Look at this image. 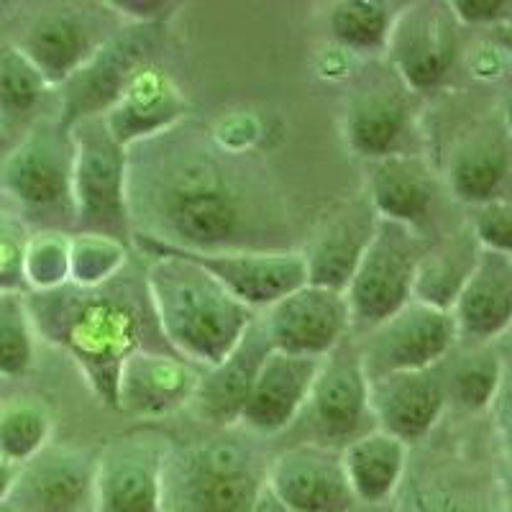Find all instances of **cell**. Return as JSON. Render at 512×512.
<instances>
[{"mask_svg": "<svg viewBox=\"0 0 512 512\" xmlns=\"http://www.w3.org/2000/svg\"><path fill=\"white\" fill-rule=\"evenodd\" d=\"M241 152L195 136L185 121L128 149L131 236L187 251L282 249L280 213Z\"/></svg>", "mask_w": 512, "mask_h": 512, "instance_id": "obj_1", "label": "cell"}, {"mask_svg": "<svg viewBox=\"0 0 512 512\" xmlns=\"http://www.w3.org/2000/svg\"><path fill=\"white\" fill-rule=\"evenodd\" d=\"M116 280L100 287L67 282L59 290L26 292L36 338L72 356L90 392L113 410L121 364L134 351L146 349L139 300Z\"/></svg>", "mask_w": 512, "mask_h": 512, "instance_id": "obj_2", "label": "cell"}, {"mask_svg": "<svg viewBox=\"0 0 512 512\" xmlns=\"http://www.w3.org/2000/svg\"><path fill=\"white\" fill-rule=\"evenodd\" d=\"M131 241L149 256L144 287L164 341L198 369L221 364L259 313L198 264L139 239Z\"/></svg>", "mask_w": 512, "mask_h": 512, "instance_id": "obj_3", "label": "cell"}, {"mask_svg": "<svg viewBox=\"0 0 512 512\" xmlns=\"http://www.w3.org/2000/svg\"><path fill=\"white\" fill-rule=\"evenodd\" d=\"M267 482L254 448L226 436L169 441L162 464V512H251Z\"/></svg>", "mask_w": 512, "mask_h": 512, "instance_id": "obj_4", "label": "cell"}, {"mask_svg": "<svg viewBox=\"0 0 512 512\" xmlns=\"http://www.w3.org/2000/svg\"><path fill=\"white\" fill-rule=\"evenodd\" d=\"M72 159L70 131L59 123L36 126L18 141L0 162V195L13 203V216L52 231L75 226Z\"/></svg>", "mask_w": 512, "mask_h": 512, "instance_id": "obj_5", "label": "cell"}, {"mask_svg": "<svg viewBox=\"0 0 512 512\" xmlns=\"http://www.w3.org/2000/svg\"><path fill=\"white\" fill-rule=\"evenodd\" d=\"M75 233H100L131 241L128 216V149L108 134L103 118H85L70 128Z\"/></svg>", "mask_w": 512, "mask_h": 512, "instance_id": "obj_6", "label": "cell"}, {"mask_svg": "<svg viewBox=\"0 0 512 512\" xmlns=\"http://www.w3.org/2000/svg\"><path fill=\"white\" fill-rule=\"evenodd\" d=\"M420 256L423 244L415 228L379 218L372 241L344 290L351 331H372L413 300L415 267Z\"/></svg>", "mask_w": 512, "mask_h": 512, "instance_id": "obj_7", "label": "cell"}, {"mask_svg": "<svg viewBox=\"0 0 512 512\" xmlns=\"http://www.w3.org/2000/svg\"><path fill=\"white\" fill-rule=\"evenodd\" d=\"M354 341L369 382L387 374L433 369L459 346L451 313L418 300L405 303L397 313Z\"/></svg>", "mask_w": 512, "mask_h": 512, "instance_id": "obj_8", "label": "cell"}, {"mask_svg": "<svg viewBox=\"0 0 512 512\" xmlns=\"http://www.w3.org/2000/svg\"><path fill=\"white\" fill-rule=\"evenodd\" d=\"M384 57L410 93L441 88L459 57V24L448 11V3L400 6Z\"/></svg>", "mask_w": 512, "mask_h": 512, "instance_id": "obj_9", "label": "cell"}, {"mask_svg": "<svg viewBox=\"0 0 512 512\" xmlns=\"http://www.w3.org/2000/svg\"><path fill=\"white\" fill-rule=\"evenodd\" d=\"M144 244L177 254L187 262L198 264L213 280L221 282L236 300L262 313L287 292L308 282L303 251L297 249H228V251H187L167 246L162 241L131 236Z\"/></svg>", "mask_w": 512, "mask_h": 512, "instance_id": "obj_10", "label": "cell"}, {"mask_svg": "<svg viewBox=\"0 0 512 512\" xmlns=\"http://www.w3.org/2000/svg\"><path fill=\"white\" fill-rule=\"evenodd\" d=\"M169 441L154 433L113 438L95 456L90 512H162V464Z\"/></svg>", "mask_w": 512, "mask_h": 512, "instance_id": "obj_11", "label": "cell"}, {"mask_svg": "<svg viewBox=\"0 0 512 512\" xmlns=\"http://www.w3.org/2000/svg\"><path fill=\"white\" fill-rule=\"evenodd\" d=\"M259 323L274 351L308 359H323L351 336L344 292L310 282L287 292L259 313Z\"/></svg>", "mask_w": 512, "mask_h": 512, "instance_id": "obj_12", "label": "cell"}, {"mask_svg": "<svg viewBox=\"0 0 512 512\" xmlns=\"http://www.w3.org/2000/svg\"><path fill=\"white\" fill-rule=\"evenodd\" d=\"M410 95L413 93L397 80L395 72L390 77L361 75L356 80L341 113L346 146L356 157L377 162L405 152V141L415 126Z\"/></svg>", "mask_w": 512, "mask_h": 512, "instance_id": "obj_13", "label": "cell"}, {"mask_svg": "<svg viewBox=\"0 0 512 512\" xmlns=\"http://www.w3.org/2000/svg\"><path fill=\"white\" fill-rule=\"evenodd\" d=\"M157 26H128L113 31L93 57L62 85L59 126L70 131L85 118L103 116L139 64L149 62Z\"/></svg>", "mask_w": 512, "mask_h": 512, "instance_id": "obj_14", "label": "cell"}, {"mask_svg": "<svg viewBox=\"0 0 512 512\" xmlns=\"http://www.w3.org/2000/svg\"><path fill=\"white\" fill-rule=\"evenodd\" d=\"M323 446L344 448L369 431V379L361 369L356 341L346 336L331 354L320 359L310 387L308 405Z\"/></svg>", "mask_w": 512, "mask_h": 512, "instance_id": "obj_15", "label": "cell"}, {"mask_svg": "<svg viewBox=\"0 0 512 512\" xmlns=\"http://www.w3.org/2000/svg\"><path fill=\"white\" fill-rule=\"evenodd\" d=\"M264 487L290 512H356L341 448L305 441L285 448L267 464Z\"/></svg>", "mask_w": 512, "mask_h": 512, "instance_id": "obj_16", "label": "cell"}, {"mask_svg": "<svg viewBox=\"0 0 512 512\" xmlns=\"http://www.w3.org/2000/svg\"><path fill=\"white\" fill-rule=\"evenodd\" d=\"M187 108L190 103L180 82L159 64L144 62L131 72L118 98L100 118L113 141L123 149H131L134 144L180 126Z\"/></svg>", "mask_w": 512, "mask_h": 512, "instance_id": "obj_17", "label": "cell"}, {"mask_svg": "<svg viewBox=\"0 0 512 512\" xmlns=\"http://www.w3.org/2000/svg\"><path fill=\"white\" fill-rule=\"evenodd\" d=\"M111 34H100V21L90 11L57 6L36 13L18 39L16 49L34 64L49 88H62Z\"/></svg>", "mask_w": 512, "mask_h": 512, "instance_id": "obj_18", "label": "cell"}, {"mask_svg": "<svg viewBox=\"0 0 512 512\" xmlns=\"http://www.w3.org/2000/svg\"><path fill=\"white\" fill-rule=\"evenodd\" d=\"M195 364L182 356L139 349L121 364L116 384V410L144 420H159L190 408L200 382Z\"/></svg>", "mask_w": 512, "mask_h": 512, "instance_id": "obj_19", "label": "cell"}, {"mask_svg": "<svg viewBox=\"0 0 512 512\" xmlns=\"http://www.w3.org/2000/svg\"><path fill=\"white\" fill-rule=\"evenodd\" d=\"M438 367L425 372L387 374L369 382V413L374 428L408 446L423 441L441 423L448 405Z\"/></svg>", "mask_w": 512, "mask_h": 512, "instance_id": "obj_20", "label": "cell"}, {"mask_svg": "<svg viewBox=\"0 0 512 512\" xmlns=\"http://www.w3.org/2000/svg\"><path fill=\"white\" fill-rule=\"evenodd\" d=\"M269 351H272V344H269L259 315H256L249 331L241 336L239 344L233 346L231 354L216 367L200 372V382L190 400L192 413L218 431L236 428L251 387H254L256 374L262 369Z\"/></svg>", "mask_w": 512, "mask_h": 512, "instance_id": "obj_21", "label": "cell"}, {"mask_svg": "<svg viewBox=\"0 0 512 512\" xmlns=\"http://www.w3.org/2000/svg\"><path fill=\"white\" fill-rule=\"evenodd\" d=\"M448 313L459 344L489 346L505 336L512 320V254L479 251Z\"/></svg>", "mask_w": 512, "mask_h": 512, "instance_id": "obj_22", "label": "cell"}, {"mask_svg": "<svg viewBox=\"0 0 512 512\" xmlns=\"http://www.w3.org/2000/svg\"><path fill=\"white\" fill-rule=\"evenodd\" d=\"M318 364L320 359L269 351L241 413V428L259 436H277L287 431L308 405Z\"/></svg>", "mask_w": 512, "mask_h": 512, "instance_id": "obj_23", "label": "cell"}, {"mask_svg": "<svg viewBox=\"0 0 512 512\" xmlns=\"http://www.w3.org/2000/svg\"><path fill=\"white\" fill-rule=\"evenodd\" d=\"M95 456L49 443L21 466L11 497H21L34 512H90Z\"/></svg>", "mask_w": 512, "mask_h": 512, "instance_id": "obj_24", "label": "cell"}, {"mask_svg": "<svg viewBox=\"0 0 512 512\" xmlns=\"http://www.w3.org/2000/svg\"><path fill=\"white\" fill-rule=\"evenodd\" d=\"M377 221L379 218L369 200L351 203L331 221H326L323 231L315 233L308 249L303 251L310 285L344 292L361 254L372 241Z\"/></svg>", "mask_w": 512, "mask_h": 512, "instance_id": "obj_25", "label": "cell"}, {"mask_svg": "<svg viewBox=\"0 0 512 512\" xmlns=\"http://www.w3.org/2000/svg\"><path fill=\"white\" fill-rule=\"evenodd\" d=\"M369 205L384 221L418 231L436 200V175L420 154L400 152L372 162Z\"/></svg>", "mask_w": 512, "mask_h": 512, "instance_id": "obj_26", "label": "cell"}, {"mask_svg": "<svg viewBox=\"0 0 512 512\" xmlns=\"http://www.w3.org/2000/svg\"><path fill=\"white\" fill-rule=\"evenodd\" d=\"M410 446L372 428L341 448V461L359 507H379L400 492L408 472Z\"/></svg>", "mask_w": 512, "mask_h": 512, "instance_id": "obj_27", "label": "cell"}, {"mask_svg": "<svg viewBox=\"0 0 512 512\" xmlns=\"http://www.w3.org/2000/svg\"><path fill=\"white\" fill-rule=\"evenodd\" d=\"M510 146L505 134H477L461 141L448 157L446 182L454 198L466 205H482L507 198Z\"/></svg>", "mask_w": 512, "mask_h": 512, "instance_id": "obj_28", "label": "cell"}, {"mask_svg": "<svg viewBox=\"0 0 512 512\" xmlns=\"http://www.w3.org/2000/svg\"><path fill=\"white\" fill-rule=\"evenodd\" d=\"M479 251L482 249L474 241L469 226H466V231L446 236L433 249L423 251L418 267H415L413 300L433 305V308L451 310L461 285L477 264Z\"/></svg>", "mask_w": 512, "mask_h": 512, "instance_id": "obj_29", "label": "cell"}, {"mask_svg": "<svg viewBox=\"0 0 512 512\" xmlns=\"http://www.w3.org/2000/svg\"><path fill=\"white\" fill-rule=\"evenodd\" d=\"M400 6L384 0H341L328 8V34L351 57H379Z\"/></svg>", "mask_w": 512, "mask_h": 512, "instance_id": "obj_30", "label": "cell"}, {"mask_svg": "<svg viewBox=\"0 0 512 512\" xmlns=\"http://www.w3.org/2000/svg\"><path fill=\"white\" fill-rule=\"evenodd\" d=\"M54 418L39 397L0 400V459L13 466L29 464L52 443Z\"/></svg>", "mask_w": 512, "mask_h": 512, "instance_id": "obj_31", "label": "cell"}, {"mask_svg": "<svg viewBox=\"0 0 512 512\" xmlns=\"http://www.w3.org/2000/svg\"><path fill=\"white\" fill-rule=\"evenodd\" d=\"M505 382V364L487 346H466V354L456 361L448 379H443L446 400H454L469 413L487 410L495 405L500 387Z\"/></svg>", "mask_w": 512, "mask_h": 512, "instance_id": "obj_32", "label": "cell"}, {"mask_svg": "<svg viewBox=\"0 0 512 512\" xmlns=\"http://www.w3.org/2000/svg\"><path fill=\"white\" fill-rule=\"evenodd\" d=\"M34 356L36 331L26 308V292H0V377H24Z\"/></svg>", "mask_w": 512, "mask_h": 512, "instance_id": "obj_33", "label": "cell"}, {"mask_svg": "<svg viewBox=\"0 0 512 512\" xmlns=\"http://www.w3.org/2000/svg\"><path fill=\"white\" fill-rule=\"evenodd\" d=\"M128 262V246L100 233H70V285L100 287L116 280Z\"/></svg>", "mask_w": 512, "mask_h": 512, "instance_id": "obj_34", "label": "cell"}, {"mask_svg": "<svg viewBox=\"0 0 512 512\" xmlns=\"http://www.w3.org/2000/svg\"><path fill=\"white\" fill-rule=\"evenodd\" d=\"M26 292L59 290L70 282V231L36 228L24 254Z\"/></svg>", "mask_w": 512, "mask_h": 512, "instance_id": "obj_35", "label": "cell"}, {"mask_svg": "<svg viewBox=\"0 0 512 512\" xmlns=\"http://www.w3.org/2000/svg\"><path fill=\"white\" fill-rule=\"evenodd\" d=\"M47 90V82L16 47L0 49V113L21 116L34 111Z\"/></svg>", "mask_w": 512, "mask_h": 512, "instance_id": "obj_36", "label": "cell"}, {"mask_svg": "<svg viewBox=\"0 0 512 512\" xmlns=\"http://www.w3.org/2000/svg\"><path fill=\"white\" fill-rule=\"evenodd\" d=\"M397 512H489L482 497L459 484H420L400 497Z\"/></svg>", "mask_w": 512, "mask_h": 512, "instance_id": "obj_37", "label": "cell"}, {"mask_svg": "<svg viewBox=\"0 0 512 512\" xmlns=\"http://www.w3.org/2000/svg\"><path fill=\"white\" fill-rule=\"evenodd\" d=\"M31 228L13 213L0 210V292H26L24 254Z\"/></svg>", "mask_w": 512, "mask_h": 512, "instance_id": "obj_38", "label": "cell"}, {"mask_svg": "<svg viewBox=\"0 0 512 512\" xmlns=\"http://www.w3.org/2000/svg\"><path fill=\"white\" fill-rule=\"evenodd\" d=\"M474 241L482 251L512 254V205L510 198H497L477 205V213L469 221Z\"/></svg>", "mask_w": 512, "mask_h": 512, "instance_id": "obj_39", "label": "cell"}, {"mask_svg": "<svg viewBox=\"0 0 512 512\" xmlns=\"http://www.w3.org/2000/svg\"><path fill=\"white\" fill-rule=\"evenodd\" d=\"M448 11L459 26L489 29V26H502L510 21L512 3L510 0H451Z\"/></svg>", "mask_w": 512, "mask_h": 512, "instance_id": "obj_40", "label": "cell"}, {"mask_svg": "<svg viewBox=\"0 0 512 512\" xmlns=\"http://www.w3.org/2000/svg\"><path fill=\"white\" fill-rule=\"evenodd\" d=\"M105 8L113 13V16L123 18L131 26H162L164 21L177 13V3H164V0H111L105 3Z\"/></svg>", "mask_w": 512, "mask_h": 512, "instance_id": "obj_41", "label": "cell"}, {"mask_svg": "<svg viewBox=\"0 0 512 512\" xmlns=\"http://www.w3.org/2000/svg\"><path fill=\"white\" fill-rule=\"evenodd\" d=\"M18 472H21V466L8 464L6 459H0V502H6L11 497L13 487H16Z\"/></svg>", "mask_w": 512, "mask_h": 512, "instance_id": "obj_42", "label": "cell"}, {"mask_svg": "<svg viewBox=\"0 0 512 512\" xmlns=\"http://www.w3.org/2000/svg\"><path fill=\"white\" fill-rule=\"evenodd\" d=\"M251 512H290V510H287V507L282 505V502L277 500V497H274L267 487H264L262 495H259V500L254 502V510Z\"/></svg>", "mask_w": 512, "mask_h": 512, "instance_id": "obj_43", "label": "cell"}]
</instances>
